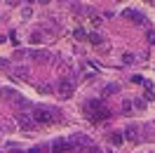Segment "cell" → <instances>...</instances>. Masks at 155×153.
Masks as SVG:
<instances>
[{"label":"cell","instance_id":"cell-1","mask_svg":"<svg viewBox=\"0 0 155 153\" xmlns=\"http://www.w3.org/2000/svg\"><path fill=\"white\" fill-rule=\"evenodd\" d=\"M31 118H33V123L47 125V123H52V111H49V108H45V106H33Z\"/></svg>","mask_w":155,"mask_h":153},{"label":"cell","instance_id":"cell-2","mask_svg":"<svg viewBox=\"0 0 155 153\" xmlns=\"http://www.w3.org/2000/svg\"><path fill=\"white\" fill-rule=\"evenodd\" d=\"M10 78H12V80H21V83H26V80L31 78V68L24 66V64L12 66V68H10Z\"/></svg>","mask_w":155,"mask_h":153},{"label":"cell","instance_id":"cell-3","mask_svg":"<svg viewBox=\"0 0 155 153\" xmlns=\"http://www.w3.org/2000/svg\"><path fill=\"white\" fill-rule=\"evenodd\" d=\"M73 83L68 80V78H64V80H59V97L61 99H68V97H73Z\"/></svg>","mask_w":155,"mask_h":153},{"label":"cell","instance_id":"cell-4","mask_svg":"<svg viewBox=\"0 0 155 153\" xmlns=\"http://www.w3.org/2000/svg\"><path fill=\"white\" fill-rule=\"evenodd\" d=\"M122 17L129 19V21H134L136 26H143V24H146V17L141 14V12H136V10H125V12H122Z\"/></svg>","mask_w":155,"mask_h":153},{"label":"cell","instance_id":"cell-5","mask_svg":"<svg viewBox=\"0 0 155 153\" xmlns=\"http://www.w3.org/2000/svg\"><path fill=\"white\" fill-rule=\"evenodd\" d=\"M139 134H141V130H139L136 125H127L125 132H122V137H125L127 141H136V139H139Z\"/></svg>","mask_w":155,"mask_h":153},{"label":"cell","instance_id":"cell-6","mask_svg":"<svg viewBox=\"0 0 155 153\" xmlns=\"http://www.w3.org/2000/svg\"><path fill=\"white\" fill-rule=\"evenodd\" d=\"M17 125H19L21 130H31L33 127V118L28 113H17Z\"/></svg>","mask_w":155,"mask_h":153},{"label":"cell","instance_id":"cell-7","mask_svg":"<svg viewBox=\"0 0 155 153\" xmlns=\"http://www.w3.org/2000/svg\"><path fill=\"white\" fill-rule=\"evenodd\" d=\"M26 57L35 59V61H47L49 59V52H45V49H28V54Z\"/></svg>","mask_w":155,"mask_h":153},{"label":"cell","instance_id":"cell-8","mask_svg":"<svg viewBox=\"0 0 155 153\" xmlns=\"http://www.w3.org/2000/svg\"><path fill=\"white\" fill-rule=\"evenodd\" d=\"M14 104H17V108H19L21 113H24V111H33L31 101H28V99H24V97H19V94H17V99H14Z\"/></svg>","mask_w":155,"mask_h":153},{"label":"cell","instance_id":"cell-9","mask_svg":"<svg viewBox=\"0 0 155 153\" xmlns=\"http://www.w3.org/2000/svg\"><path fill=\"white\" fill-rule=\"evenodd\" d=\"M87 118L92 120V123H99V120H108V118H110V111H108V108H101L99 113H92V115H87Z\"/></svg>","mask_w":155,"mask_h":153},{"label":"cell","instance_id":"cell-10","mask_svg":"<svg viewBox=\"0 0 155 153\" xmlns=\"http://www.w3.org/2000/svg\"><path fill=\"white\" fill-rule=\"evenodd\" d=\"M104 108V104H101V99H89L87 101V113L92 115V113H99Z\"/></svg>","mask_w":155,"mask_h":153},{"label":"cell","instance_id":"cell-11","mask_svg":"<svg viewBox=\"0 0 155 153\" xmlns=\"http://www.w3.org/2000/svg\"><path fill=\"white\" fill-rule=\"evenodd\" d=\"M117 92H120V87H117L115 83H110V85L104 87V97H113V94H117Z\"/></svg>","mask_w":155,"mask_h":153},{"label":"cell","instance_id":"cell-12","mask_svg":"<svg viewBox=\"0 0 155 153\" xmlns=\"http://www.w3.org/2000/svg\"><path fill=\"white\" fill-rule=\"evenodd\" d=\"M87 40L92 42V45H94V47H101V42H104V38H101L99 33H89V36H87Z\"/></svg>","mask_w":155,"mask_h":153},{"label":"cell","instance_id":"cell-13","mask_svg":"<svg viewBox=\"0 0 155 153\" xmlns=\"http://www.w3.org/2000/svg\"><path fill=\"white\" fill-rule=\"evenodd\" d=\"M122 64H125V66H132V64H136V57L132 52H125V54H122Z\"/></svg>","mask_w":155,"mask_h":153},{"label":"cell","instance_id":"cell-14","mask_svg":"<svg viewBox=\"0 0 155 153\" xmlns=\"http://www.w3.org/2000/svg\"><path fill=\"white\" fill-rule=\"evenodd\" d=\"M64 151H68V144L66 141H57V144H54V148H52V153H64Z\"/></svg>","mask_w":155,"mask_h":153},{"label":"cell","instance_id":"cell-15","mask_svg":"<svg viewBox=\"0 0 155 153\" xmlns=\"http://www.w3.org/2000/svg\"><path fill=\"white\" fill-rule=\"evenodd\" d=\"M110 141L115 144V146H120V144H122V134H120V132H113V134H110Z\"/></svg>","mask_w":155,"mask_h":153},{"label":"cell","instance_id":"cell-16","mask_svg":"<svg viewBox=\"0 0 155 153\" xmlns=\"http://www.w3.org/2000/svg\"><path fill=\"white\" fill-rule=\"evenodd\" d=\"M0 94L5 97V99H10V97H17V94H14V92L10 90V87H2V90H0Z\"/></svg>","mask_w":155,"mask_h":153},{"label":"cell","instance_id":"cell-17","mask_svg":"<svg viewBox=\"0 0 155 153\" xmlns=\"http://www.w3.org/2000/svg\"><path fill=\"white\" fill-rule=\"evenodd\" d=\"M92 26H94V29H101V26H104V19H101V17H92Z\"/></svg>","mask_w":155,"mask_h":153},{"label":"cell","instance_id":"cell-18","mask_svg":"<svg viewBox=\"0 0 155 153\" xmlns=\"http://www.w3.org/2000/svg\"><path fill=\"white\" fill-rule=\"evenodd\" d=\"M75 38L78 40H85V38H87V33H85L82 29H75Z\"/></svg>","mask_w":155,"mask_h":153},{"label":"cell","instance_id":"cell-19","mask_svg":"<svg viewBox=\"0 0 155 153\" xmlns=\"http://www.w3.org/2000/svg\"><path fill=\"white\" fill-rule=\"evenodd\" d=\"M26 54H28L26 49H17V52H14V59H24V57H26Z\"/></svg>","mask_w":155,"mask_h":153},{"label":"cell","instance_id":"cell-20","mask_svg":"<svg viewBox=\"0 0 155 153\" xmlns=\"http://www.w3.org/2000/svg\"><path fill=\"white\" fill-rule=\"evenodd\" d=\"M31 42H42V33H33V36H31Z\"/></svg>","mask_w":155,"mask_h":153},{"label":"cell","instance_id":"cell-21","mask_svg":"<svg viewBox=\"0 0 155 153\" xmlns=\"http://www.w3.org/2000/svg\"><path fill=\"white\" fill-rule=\"evenodd\" d=\"M146 40H148L150 45H155V31H148V36H146Z\"/></svg>","mask_w":155,"mask_h":153},{"label":"cell","instance_id":"cell-22","mask_svg":"<svg viewBox=\"0 0 155 153\" xmlns=\"http://www.w3.org/2000/svg\"><path fill=\"white\" fill-rule=\"evenodd\" d=\"M132 83H134V85H143V76H134Z\"/></svg>","mask_w":155,"mask_h":153},{"label":"cell","instance_id":"cell-23","mask_svg":"<svg viewBox=\"0 0 155 153\" xmlns=\"http://www.w3.org/2000/svg\"><path fill=\"white\" fill-rule=\"evenodd\" d=\"M132 108H134V106L129 104V101H125V104H122V113H129V111H132Z\"/></svg>","mask_w":155,"mask_h":153},{"label":"cell","instance_id":"cell-24","mask_svg":"<svg viewBox=\"0 0 155 153\" xmlns=\"http://www.w3.org/2000/svg\"><path fill=\"white\" fill-rule=\"evenodd\" d=\"M132 106H136V108H146V101H143V99H136Z\"/></svg>","mask_w":155,"mask_h":153},{"label":"cell","instance_id":"cell-25","mask_svg":"<svg viewBox=\"0 0 155 153\" xmlns=\"http://www.w3.org/2000/svg\"><path fill=\"white\" fill-rule=\"evenodd\" d=\"M87 153H101V148H99V146H89Z\"/></svg>","mask_w":155,"mask_h":153},{"label":"cell","instance_id":"cell-26","mask_svg":"<svg viewBox=\"0 0 155 153\" xmlns=\"http://www.w3.org/2000/svg\"><path fill=\"white\" fill-rule=\"evenodd\" d=\"M0 68H7V61H5V59H0Z\"/></svg>","mask_w":155,"mask_h":153},{"label":"cell","instance_id":"cell-27","mask_svg":"<svg viewBox=\"0 0 155 153\" xmlns=\"http://www.w3.org/2000/svg\"><path fill=\"white\" fill-rule=\"evenodd\" d=\"M28 153H42V151H40L38 146H35V148H31V151H28Z\"/></svg>","mask_w":155,"mask_h":153},{"label":"cell","instance_id":"cell-28","mask_svg":"<svg viewBox=\"0 0 155 153\" xmlns=\"http://www.w3.org/2000/svg\"><path fill=\"white\" fill-rule=\"evenodd\" d=\"M2 42H5V36H0V45H2Z\"/></svg>","mask_w":155,"mask_h":153},{"label":"cell","instance_id":"cell-29","mask_svg":"<svg viewBox=\"0 0 155 153\" xmlns=\"http://www.w3.org/2000/svg\"><path fill=\"white\" fill-rule=\"evenodd\" d=\"M12 153H24V151H19V148H14V151H12Z\"/></svg>","mask_w":155,"mask_h":153},{"label":"cell","instance_id":"cell-30","mask_svg":"<svg viewBox=\"0 0 155 153\" xmlns=\"http://www.w3.org/2000/svg\"><path fill=\"white\" fill-rule=\"evenodd\" d=\"M153 5H155V2H153Z\"/></svg>","mask_w":155,"mask_h":153}]
</instances>
